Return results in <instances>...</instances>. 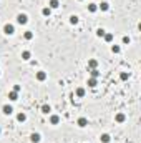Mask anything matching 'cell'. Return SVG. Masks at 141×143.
<instances>
[{
    "instance_id": "17",
    "label": "cell",
    "mask_w": 141,
    "mask_h": 143,
    "mask_svg": "<svg viewBox=\"0 0 141 143\" xmlns=\"http://www.w3.org/2000/svg\"><path fill=\"white\" fill-rule=\"evenodd\" d=\"M30 57H32V53L28 50H23L22 52V58H23V60H30Z\"/></svg>"
},
{
    "instance_id": "22",
    "label": "cell",
    "mask_w": 141,
    "mask_h": 143,
    "mask_svg": "<svg viewBox=\"0 0 141 143\" xmlns=\"http://www.w3.org/2000/svg\"><path fill=\"white\" fill-rule=\"evenodd\" d=\"M70 23H72V25H76V23H78V17L72 15V17H70Z\"/></svg>"
},
{
    "instance_id": "4",
    "label": "cell",
    "mask_w": 141,
    "mask_h": 143,
    "mask_svg": "<svg viewBox=\"0 0 141 143\" xmlns=\"http://www.w3.org/2000/svg\"><path fill=\"white\" fill-rule=\"evenodd\" d=\"M2 111H3L5 115H12V113H13V108L10 107V105H3V107H2Z\"/></svg>"
},
{
    "instance_id": "6",
    "label": "cell",
    "mask_w": 141,
    "mask_h": 143,
    "mask_svg": "<svg viewBox=\"0 0 141 143\" xmlns=\"http://www.w3.org/2000/svg\"><path fill=\"white\" fill-rule=\"evenodd\" d=\"M37 80L38 82H45V80H47V73L45 72H37Z\"/></svg>"
},
{
    "instance_id": "25",
    "label": "cell",
    "mask_w": 141,
    "mask_h": 143,
    "mask_svg": "<svg viewBox=\"0 0 141 143\" xmlns=\"http://www.w3.org/2000/svg\"><path fill=\"white\" fill-rule=\"evenodd\" d=\"M98 77H100V72H98L96 68H95V70H91V78H98Z\"/></svg>"
},
{
    "instance_id": "11",
    "label": "cell",
    "mask_w": 141,
    "mask_h": 143,
    "mask_svg": "<svg viewBox=\"0 0 141 143\" xmlns=\"http://www.w3.org/2000/svg\"><path fill=\"white\" fill-rule=\"evenodd\" d=\"M30 140L33 141V143H38L42 140V137H40V133H32V137H30Z\"/></svg>"
},
{
    "instance_id": "10",
    "label": "cell",
    "mask_w": 141,
    "mask_h": 143,
    "mask_svg": "<svg viewBox=\"0 0 141 143\" xmlns=\"http://www.w3.org/2000/svg\"><path fill=\"white\" fill-rule=\"evenodd\" d=\"M50 123L52 125H58L60 123V117H58V115H52V117H50Z\"/></svg>"
},
{
    "instance_id": "23",
    "label": "cell",
    "mask_w": 141,
    "mask_h": 143,
    "mask_svg": "<svg viewBox=\"0 0 141 143\" xmlns=\"http://www.w3.org/2000/svg\"><path fill=\"white\" fill-rule=\"evenodd\" d=\"M111 52H113V53H119V52H121V47H119V45H113Z\"/></svg>"
},
{
    "instance_id": "20",
    "label": "cell",
    "mask_w": 141,
    "mask_h": 143,
    "mask_svg": "<svg viewBox=\"0 0 141 143\" xmlns=\"http://www.w3.org/2000/svg\"><path fill=\"white\" fill-rule=\"evenodd\" d=\"M23 38H25V40H32V38H33V32H30V30L25 32L23 33Z\"/></svg>"
},
{
    "instance_id": "26",
    "label": "cell",
    "mask_w": 141,
    "mask_h": 143,
    "mask_svg": "<svg viewBox=\"0 0 141 143\" xmlns=\"http://www.w3.org/2000/svg\"><path fill=\"white\" fill-rule=\"evenodd\" d=\"M96 78H90V80H88V85H90V87H96Z\"/></svg>"
},
{
    "instance_id": "18",
    "label": "cell",
    "mask_w": 141,
    "mask_h": 143,
    "mask_svg": "<svg viewBox=\"0 0 141 143\" xmlns=\"http://www.w3.org/2000/svg\"><path fill=\"white\" fill-rule=\"evenodd\" d=\"M50 13H52V8H50V7H45V8L42 10V15H45V17H50Z\"/></svg>"
},
{
    "instance_id": "30",
    "label": "cell",
    "mask_w": 141,
    "mask_h": 143,
    "mask_svg": "<svg viewBox=\"0 0 141 143\" xmlns=\"http://www.w3.org/2000/svg\"><path fill=\"white\" fill-rule=\"evenodd\" d=\"M78 2H83V0H78Z\"/></svg>"
},
{
    "instance_id": "9",
    "label": "cell",
    "mask_w": 141,
    "mask_h": 143,
    "mask_svg": "<svg viewBox=\"0 0 141 143\" xmlns=\"http://www.w3.org/2000/svg\"><path fill=\"white\" fill-rule=\"evenodd\" d=\"M75 95L78 97V98H83V97H85V88H82V87H80V88H76V90H75Z\"/></svg>"
},
{
    "instance_id": "19",
    "label": "cell",
    "mask_w": 141,
    "mask_h": 143,
    "mask_svg": "<svg viewBox=\"0 0 141 143\" xmlns=\"http://www.w3.org/2000/svg\"><path fill=\"white\" fill-rule=\"evenodd\" d=\"M17 120H18L20 123H23V121L27 120V115L25 113H18V115H17Z\"/></svg>"
},
{
    "instance_id": "24",
    "label": "cell",
    "mask_w": 141,
    "mask_h": 143,
    "mask_svg": "<svg viewBox=\"0 0 141 143\" xmlns=\"http://www.w3.org/2000/svg\"><path fill=\"white\" fill-rule=\"evenodd\" d=\"M42 111H43V113H50V111H52L50 105H43V107H42Z\"/></svg>"
},
{
    "instance_id": "12",
    "label": "cell",
    "mask_w": 141,
    "mask_h": 143,
    "mask_svg": "<svg viewBox=\"0 0 141 143\" xmlns=\"http://www.w3.org/2000/svg\"><path fill=\"white\" fill-rule=\"evenodd\" d=\"M100 140H101V143H110L111 137H110V135H108V133H103V135H101V137H100Z\"/></svg>"
},
{
    "instance_id": "27",
    "label": "cell",
    "mask_w": 141,
    "mask_h": 143,
    "mask_svg": "<svg viewBox=\"0 0 141 143\" xmlns=\"http://www.w3.org/2000/svg\"><path fill=\"white\" fill-rule=\"evenodd\" d=\"M105 33H106V32H105L103 28H98V30H96V35L100 37V38H103V35H105Z\"/></svg>"
},
{
    "instance_id": "8",
    "label": "cell",
    "mask_w": 141,
    "mask_h": 143,
    "mask_svg": "<svg viewBox=\"0 0 141 143\" xmlns=\"http://www.w3.org/2000/svg\"><path fill=\"white\" fill-rule=\"evenodd\" d=\"M8 98L12 100V102H17V100H18V93L12 90V92H8Z\"/></svg>"
},
{
    "instance_id": "3",
    "label": "cell",
    "mask_w": 141,
    "mask_h": 143,
    "mask_svg": "<svg viewBox=\"0 0 141 143\" xmlns=\"http://www.w3.org/2000/svg\"><path fill=\"white\" fill-rule=\"evenodd\" d=\"M76 123H78V127H80V128H85V127L88 125V120H86L85 117H82V118H78V121H76Z\"/></svg>"
},
{
    "instance_id": "13",
    "label": "cell",
    "mask_w": 141,
    "mask_h": 143,
    "mask_svg": "<svg viewBox=\"0 0 141 143\" xmlns=\"http://www.w3.org/2000/svg\"><path fill=\"white\" fill-rule=\"evenodd\" d=\"M88 67H90V68H91V70H95V68H96V67H98V62H96V60H95V58H91V60H90V62H88Z\"/></svg>"
},
{
    "instance_id": "2",
    "label": "cell",
    "mask_w": 141,
    "mask_h": 143,
    "mask_svg": "<svg viewBox=\"0 0 141 143\" xmlns=\"http://www.w3.org/2000/svg\"><path fill=\"white\" fill-rule=\"evenodd\" d=\"M3 32H5L7 35H13V33H15V28H13L12 23H7V25L3 27Z\"/></svg>"
},
{
    "instance_id": "31",
    "label": "cell",
    "mask_w": 141,
    "mask_h": 143,
    "mask_svg": "<svg viewBox=\"0 0 141 143\" xmlns=\"http://www.w3.org/2000/svg\"><path fill=\"white\" fill-rule=\"evenodd\" d=\"M0 131H2V128H0Z\"/></svg>"
},
{
    "instance_id": "15",
    "label": "cell",
    "mask_w": 141,
    "mask_h": 143,
    "mask_svg": "<svg viewBox=\"0 0 141 143\" xmlns=\"http://www.w3.org/2000/svg\"><path fill=\"white\" fill-rule=\"evenodd\" d=\"M96 10H98V5H96V3H90V5H88V12L95 13Z\"/></svg>"
},
{
    "instance_id": "29",
    "label": "cell",
    "mask_w": 141,
    "mask_h": 143,
    "mask_svg": "<svg viewBox=\"0 0 141 143\" xmlns=\"http://www.w3.org/2000/svg\"><path fill=\"white\" fill-rule=\"evenodd\" d=\"M13 92L18 93V92H20V85H15V87H13Z\"/></svg>"
},
{
    "instance_id": "14",
    "label": "cell",
    "mask_w": 141,
    "mask_h": 143,
    "mask_svg": "<svg viewBox=\"0 0 141 143\" xmlns=\"http://www.w3.org/2000/svg\"><path fill=\"white\" fill-rule=\"evenodd\" d=\"M58 5H60L58 0H50V2H48V7H50V8H58Z\"/></svg>"
},
{
    "instance_id": "16",
    "label": "cell",
    "mask_w": 141,
    "mask_h": 143,
    "mask_svg": "<svg viewBox=\"0 0 141 143\" xmlns=\"http://www.w3.org/2000/svg\"><path fill=\"white\" fill-rule=\"evenodd\" d=\"M103 38H105V42L111 43V42H113V38H115V37H113V33H105V35H103Z\"/></svg>"
},
{
    "instance_id": "21",
    "label": "cell",
    "mask_w": 141,
    "mask_h": 143,
    "mask_svg": "<svg viewBox=\"0 0 141 143\" xmlns=\"http://www.w3.org/2000/svg\"><path fill=\"white\" fill-rule=\"evenodd\" d=\"M119 78H121L123 82H125V80H128V78H129V73H128V72H121V73H119Z\"/></svg>"
},
{
    "instance_id": "5",
    "label": "cell",
    "mask_w": 141,
    "mask_h": 143,
    "mask_svg": "<svg viewBox=\"0 0 141 143\" xmlns=\"http://www.w3.org/2000/svg\"><path fill=\"white\" fill-rule=\"evenodd\" d=\"M98 10H103V12L110 10V3H108V2H101L100 5H98Z\"/></svg>"
},
{
    "instance_id": "7",
    "label": "cell",
    "mask_w": 141,
    "mask_h": 143,
    "mask_svg": "<svg viewBox=\"0 0 141 143\" xmlns=\"http://www.w3.org/2000/svg\"><path fill=\"white\" fill-rule=\"evenodd\" d=\"M125 120H126V115H125V113H118V115L115 117V121H118V123H123Z\"/></svg>"
},
{
    "instance_id": "1",
    "label": "cell",
    "mask_w": 141,
    "mask_h": 143,
    "mask_svg": "<svg viewBox=\"0 0 141 143\" xmlns=\"http://www.w3.org/2000/svg\"><path fill=\"white\" fill-rule=\"evenodd\" d=\"M27 22H28V17L25 15V13H18V15H17V23H20V25H25Z\"/></svg>"
},
{
    "instance_id": "28",
    "label": "cell",
    "mask_w": 141,
    "mask_h": 143,
    "mask_svg": "<svg viewBox=\"0 0 141 143\" xmlns=\"http://www.w3.org/2000/svg\"><path fill=\"white\" fill-rule=\"evenodd\" d=\"M123 43H129V37H123Z\"/></svg>"
}]
</instances>
